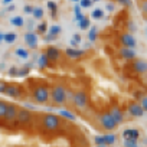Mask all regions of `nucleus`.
Here are the masks:
<instances>
[{
  "label": "nucleus",
  "instance_id": "nucleus-1",
  "mask_svg": "<svg viewBox=\"0 0 147 147\" xmlns=\"http://www.w3.org/2000/svg\"><path fill=\"white\" fill-rule=\"evenodd\" d=\"M40 125H42V131L45 134H52L62 127V118H61L59 114L45 113V114H42Z\"/></svg>",
  "mask_w": 147,
  "mask_h": 147
},
{
  "label": "nucleus",
  "instance_id": "nucleus-2",
  "mask_svg": "<svg viewBox=\"0 0 147 147\" xmlns=\"http://www.w3.org/2000/svg\"><path fill=\"white\" fill-rule=\"evenodd\" d=\"M29 97V100H32L36 104H48L51 102V88L45 84H36L32 87Z\"/></svg>",
  "mask_w": 147,
  "mask_h": 147
},
{
  "label": "nucleus",
  "instance_id": "nucleus-3",
  "mask_svg": "<svg viewBox=\"0 0 147 147\" xmlns=\"http://www.w3.org/2000/svg\"><path fill=\"white\" fill-rule=\"evenodd\" d=\"M66 94H68V88L63 84H55L51 88V102L55 105L66 104Z\"/></svg>",
  "mask_w": 147,
  "mask_h": 147
},
{
  "label": "nucleus",
  "instance_id": "nucleus-4",
  "mask_svg": "<svg viewBox=\"0 0 147 147\" xmlns=\"http://www.w3.org/2000/svg\"><path fill=\"white\" fill-rule=\"evenodd\" d=\"M72 105L75 107L77 111L82 113L88 108V95L84 90L75 91L74 92V98H72Z\"/></svg>",
  "mask_w": 147,
  "mask_h": 147
},
{
  "label": "nucleus",
  "instance_id": "nucleus-5",
  "mask_svg": "<svg viewBox=\"0 0 147 147\" xmlns=\"http://www.w3.org/2000/svg\"><path fill=\"white\" fill-rule=\"evenodd\" d=\"M98 124L101 128H104L105 131H114L118 127V123L115 121V118L108 113H101L98 115Z\"/></svg>",
  "mask_w": 147,
  "mask_h": 147
},
{
  "label": "nucleus",
  "instance_id": "nucleus-6",
  "mask_svg": "<svg viewBox=\"0 0 147 147\" xmlns=\"http://www.w3.org/2000/svg\"><path fill=\"white\" fill-rule=\"evenodd\" d=\"M121 136H123V140H127V141H138V138H140V130L138 128H125L123 133H121Z\"/></svg>",
  "mask_w": 147,
  "mask_h": 147
},
{
  "label": "nucleus",
  "instance_id": "nucleus-7",
  "mask_svg": "<svg viewBox=\"0 0 147 147\" xmlns=\"http://www.w3.org/2000/svg\"><path fill=\"white\" fill-rule=\"evenodd\" d=\"M120 42H121V45L123 46H127V48H136V45H137V40H136V38L130 33V32H125V33H121L120 35Z\"/></svg>",
  "mask_w": 147,
  "mask_h": 147
},
{
  "label": "nucleus",
  "instance_id": "nucleus-8",
  "mask_svg": "<svg viewBox=\"0 0 147 147\" xmlns=\"http://www.w3.org/2000/svg\"><path fill=\"white\" fill-rule=\"evenodd\" d=\"M127 111H128V114L131 117H136V118H140V117L144 115V110H143V107H141L140 102H131L128 105Z\"/></svg>",
  "mask_w": 147,
  "mask_h": 147
},
{
  "label": "nucleus",
  "instance_id": "nucleus-9",
  "mask_svg": "<svg viewBox=\"0 0 147 147\" xmlns=\"http://www.w3.org/2000/svg\"><path fill=\"white\" fill-rule=\"evenodd\" d=\"M61 26L59 25H52L49 29H48V33L43 36V40L45 42H51V40H55L58 38V35L61 33Z\"/></svg>",
  "mask_w": 147,
  "mask_h": 147
},
{
  "label": "nucleus",
  "instance_id": "nucleus-10",
  "mask_svg": "<svg viewBox=\"0 0 147 147\" xmlns=\"http://www.w3.org/2000/svg\"><path fill=\"white\" fill-rule=\"evenodd\" d=\"M45 53H46V56H48V59L51 62H58L61 59V51L58 48H55V46H48Z\"/></svg>",
  "mask_w": 147,
  "mask_h": 147
},
{
  "label": "nucleus",
  "instance_id": "nucleus-11",
  "mask_svg": "<svg viewBox=\"0 0 147 147\" xmlns=\"http://www.w3.org/2000/svg\"><path fill=\"white\" fill-rule=\"evenodd\" d=\"M118 53H120V56H121L123 59H127V61H134V59L137 58L136 51H134L133 48H127V46H121Z\"/></svg>",
  "mask_w": 147,
  "mask_h": 147
},
{
  "label": "nucleus",
  "instance_id": "nucleus-12",
  "mask_svg": "<svg viewBox=\"0 0 147 147\" xmlns=\"http://www.w3.org/2000/svg\"><path fill=\"white\" fill-rule=\"evenodd\" d=\"M133 69L137 74H147V61H144V59H134Z\"/></svg>",
  "mask_w": 147,
  "mask_h": 147
},
{
  "label": "nucleus",
  "instance_id": "nucleus-13",
  "mask_svg": "<svg viewBox=\"0 0 147 147\" xmlns=\"http://www.w3.org/2000/svg\"><path fill=\"white\" fill-rule=\"evenodd\" d=\"M65 55L69 59H80L84 56V51H81L78 48H68V49H65Z\"/></svg>",
  "mask_w": 147,
  "mask_h": 147
},
{
  "label": "nucleus",
  "instance_id": "nucleus-14",
  "mask_svg": "<svg viewBox=\"0 0 147 147\" xmlns=\"http://www.w3.org/2000/svg\"><path fill=\"white\" fill-rule=\"evenodd\" d=\"M110 114L115 118V121H117L118 124H121V123L124 121V113H123V110H121L120 107L113 105V107H111V110H110Z\"/></svg>",
  "mask_w": 147,
  "mask_h": 147
},
{
  "label": "nucleus",
  "instance_id": "nucleus-15",
  "mask_svg": "<svg viewBox=\"0 0 147 147\" xmlns=\"http://www.w3.org/2000/svg\"><path fill=\"white\" fill-rule=\"evenodd\" d=\"M49 63H51V61L48 59L46 53L42 52V53L39 55V58H38V68H39V69H45V68L49 66Z\"/></svg>",
  "mask_w": 147,
  "mask_h": 147
},
{
  "label": "nucleus",
  "instance_id": "nucleus-16",
  "mask_svg": "<svg viewBox=\"0 0 147 147\" xmlns=\"http://www.w3.org/2000/svg\"><path fill=\"white\" fill-rule=\"evenodd\" d=\"M97 38H98V28L91 26L88 29V40L90 42H94V40H97Z\"/></svg>",
  "mask_w": 147,
  "mask_h": 147
},
{
  "label": "nucleus",
  "instance_id": "nucleus-17",
  "mask_svg": "<svg viewBox=\"0 0 147 147\" xmlns=\"http://www.w3.org/2000/svg\"><path fill=\"white\" fill-rule=\"evenodd\" d=\"M43 16H45V12H43V9H42V7H35V9H33L32 18H33L35 20H42V19H43Z\"/></svg>",
  "mask_w": 147,
  "mask_h": 147
},
{
  "label": "nucleus",
  "instance_id": "nucleus-18",
  "mask_svg": "<svg viewBox=\"0 0 147 147\" xmlns=\"http://www.w3.org/2000/svg\"><path fill=\"white\" fill-rule=\"evenodd\" d=\"M48 23L46 22H42V23H39L38 25V28H36V33L38 35H46L48 33Z\"/></svg>",
  "mask_w": 147,
  "mask_h": 147
},
{
  "label": "nucleus",
  "instance_id": "nucleus-19",
  "mask_svg": "<svg viewBox=\"0 0 147 147\" xmlns=\"http://www.w3.org/2000/svg\"><path fill=\"white\" fill-rule=\"evenodd\" d=\"M91 18L95 19V20H101V19L104 18V10H102V9H94V10L91 12Z\"/></svg>",
  "mask_w": 147,
  "mask_h": 147
},
{
  "label": "nucleus",
  "instance_id": "nucleus-20",
  "mask_svg": "<svg viewBox=\"0 0 147 147\" xmlns=\"http://www.w3.org/2000/svg\"><path fill=\"white\" fill-rule=\"evenodd\" d=\"M102 137H104V143H105L107 146H113V144L115 143V138H117L114 134H104Z\"/></svg>",
  "mask_w": 147,
  "mask_h": 147
},
{
  "label": "nucleus",
  "instance_id": "nucleus-21",
  "mask_svg": "<svg viewBox=\"0 0 147 147\" xmlns=\"http://www.w3.org/2000/svg\"><path fill=\"white\" fill-rule=\"evenodd\" d=\"M59 115H62L63 118H66V120H69V121H75V120H77L75 115H74L71 111H66V110H62V111L59 113Z\"/></svg>",
  "mask_w": 147,
  "mask_h": 147
},
{
  "label": "nucleus",
  "instance_id": "nucleus-22",
  "mask_svg": "<svg viewBox=\"0 0 147 147\" xmlns=\"http://www.w3.org/2000/svg\"><path fill=\"white\" fill-rule=\"evenodd\" d=\"M46 6H48V9L51 10V13H52V18H55V16H56V10H58V6H56V3H55V2H52V0H49V2L46 3Z\"/></svg>",
  "mask_w": 147,
  "mask_h": 147
},
{
  "label": "nucleus",
  "instance_id": "nucleus-23",
  "mask_svg": "<svg viewBox=\"0 0 147 147\" xmlns=\"http://www.w3.org/2000/svg\"><path fill=\"white\" fill-rule=\"evenodd\" d=\"M74 12H75V18H77L78 22H81V20L84 19V15H82V12H81V6H80V5H75V7H74Z\"/></svg>",
  "mask_w": 147,
  "mask_h": 147
},
{
  "label": "nucleus",
  "instance_id": "nucleus-24",
  "mask_svg": "<svg viewBox=\"0 0 147 147\" xmlns=\"http://www.w3.org/2000/svg\"><path fill=\"white\" fill-rule=\"evenodd\" d=\"M80 28H81L82 30H87V29H90V28H91L90 19H88V18H84V19L80 22Z\"/></svg>",
  "mask_w": 147,
  "mask_h": 147
},
{
  "label": "nucleus",
  "instance_id": "nucleus-25",
  "mask_svg": "<svg viewBox=\"0 0 147 147\" xmlns=\"http://www.w3.org/2000/svg\"><path fill=\"white\" fill-rule=\"evenodd\" d=\"M80 6L84 9H90L92 6V0H80Z\"/></svg>",
  "mask_w": 147,
  "mask_h": 147
},
{
  "label": "nucleus",
  "instance_id": "nucleus-26",
  "mask_svg": "<svg viewBox=\"0 0 147 147\" xmlns=\"http://www.w3.org/2000/svg\"><path fill=\"white\" fill-rule=\"evenodd\" d=\"M141 12H143V18L147 20V0H144L141 3Z\"/></svg>",
  "mask_w": 147,
  "mask_h": 147
},
{
  "label": "nucleus",
  "instance_id": "nucleus-27",
  "mask_svg": "<svg viewBox=\"0 0 147 147\" xmlns=\"http://www.w3.org/2000/svg\"><path fill=\"white\" fill-rule=\"evenodd\" d=\"M123 147H138V144L136 141H127V140H123Z\"/></svg>",
  "mask_w": 147,
  "mask_h": 147
},
{
  "label": "nucleus",
  "instance_id": "nucleus-28",
  "mask_svg": "<svg viewBox=\"0 0 147 147\" xmlns=\"http://www.w3.org/2000/svg\"><path fill=\"white\" fill-rule=\"evenodd\" d=\"M140 104H141V107H143L144 113H147V95H143V97H141Z\"/></svg>",
  "mask_w": 147,
  "mask_h": 147
},
{
  "label": "nucleus",
  "instance_id": "nucleus-29",
  "mask_svg": "<svg viewBox=\"0 0 147 147\" xmlns=\"http://www.w3.org/2000/svg\"><path fill=\"white\" fill-rule=\"evenodd\" d=\"M75 42H78V43H81V40H82V38H81V35L80 33H74V38H72Z\"/></svg>",
  "mask_w": 147,
  "mask_h": 147
},
{
  "label": "nucleus",
  "instance_id": "nucleus-30",
  "mask_svg": "<svg viewBox=\"0 0 147 147\" xmlns=\"http://www.w3.org/2000/svg\"><path fill=\"white\" fill-rule=\"evenodd\" d=\"M115 2H118L120 5H124V6H130L131 5L130 0H115Z\"/></svg>",
  "mask_w": 147,
  "mask_h": 147
},
{
  "label": "nucleus",
  "instance_id": "nucleus-31",
  "mask_svg": "<svg viewBox=\"0 0 147 147\" xmlns=\"http://www.w3.org/2000/svg\"><path fill=\"white\" fill-rule=\"evenodd\" d=\"M107 10H108V12H114V5H113V3H108V5H107Z\"/></svg>",
  "mask_w": 147,
  "mask_h": 147
},
{
  "label": "nucleus",
  "instance_id": "nucleus-32",
  "mask_svg": "<svg viewBox=\"0 0 147 147\" xmlns=\"http://www.w3.org/2000/svg\"><path fill=\"white\" fill-rule=\"evenodd\" d=\"M78 45H80V43H78V42H75L74 39L71 40V46H72V48H78Z\"/></svg>",
  "mask_w": 147,
  "mask_h": 147
},
{
  "label": "nucleus",
  "instance_id": "nucleus-33",
  "mask_svg": "<svg viewBox=\"0 0 147 147\" xmlns=\"http://www.w3.org/2000/svg\"><path fill=\"white\" fill-rule=\"evenodd\" d=\"M144 35H146V39H147V29L144 30Z\"/></svg>",
  "mask_w": 147,
  "mask_h": 147
},
{
  "label": "nucleus",
  "instance_id": "nucleus-34",
  "mask_svg": "<svg viewBox=\"0 0 147 147\" xmlns=\"http://www.w3.org/2000/svg\"><path fill=\"white\" fill-rule=\"evenodd\" d=\"M72 2H75V3H77V2H80V0H72Z\"/></svg>",
  "mask_w": 147,
  "mask_h": 147
},
{
  "label": "nucleus",
  "instance_id": "nucleus-35",
  "mask_svg": "<svg viewBox=\"0 0 147 147\" xmlns=\"http://www.w3.org/2000/svg\"><path fill=\"white\" fill-rule=\"evenodd\" d=\"M92 2H100V0H92Z\"/></svg>",
  "mask_w": 147,
  "mask_h": 147
}]
</instances>
